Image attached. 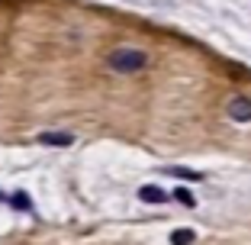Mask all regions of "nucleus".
<instances>
[{"label": "nucleus", "mask_w": 251, "mask_h": 245, "mask_svg": "<svg viewBox=\"0 0 251 245\" xmlns=\"http://www.w3.org/2000/svg\"><path fill=\"white\" fill-rule=\"evenodd\" d=\"M106 65H110V71H119V75H132V71H142V68L148 65V55L139 52V49H116V52H110Z\"/></svg>", "instance_id": "nucleus-1"}, {"label": "nucleus", "mask_w": 251, "mask_h": 245, "mask_svg": "<svg viewBox=\"0 0 251 245\" xmlns=\"http://www.w3.org/2000/svg\"><path fill=\"white\" fill-rule=\"evenodd\" d=\"M229 116L235 123H251V100L248 97H232L229 100Z\"/></svg>", "instance_id": "nucleus-2"}, {"label": "nucleus", "mask_w": 251, "mask_h": 245, "mask_svg": "<svg viewBox=\"0 0 251 245\" xmlns=\"http://www.w3.org/2000/svg\"><path fill=\"white\" fill-rule=\"evenodd\" d=\"M39 142H42V145H61V149H65V145H71V142H74V136L71 133H42V136H39Z\"/></svg>", "instance_id": "nucleus-3"}, {"label": "nucleus", "mask_w": 251, "mask_h": 245, "mask_svg": "<svg viewBox=\"0 0 251 245\" xmlns=\"http://www.w3.org/2000/svg\"><path fill=\"white\" fill-rule=\"evenodd\" d=\"M139 197H142L145 203H164V200H168L161 187H151V184H148V187H142V191H139Z\"/></svg>", "instance_id": "nucleus-4"}, {"label": "nucleus", "mask_w": 251, "mask_h": 245, "mask_svg": "<svg viewBox=\"0 0 251 245\" xmlns=\"http://www.w3.org/2000/svg\"><path fill=\"white\" fill-rule=\"evenodd\" d=\"M168 174H174V178H180V181H203V174H200V171H190V168H171Z\"/></svg>", "instance_id": "nucleus-5"}, {"label": "nucleus", "mask_w": 251, "mask_h": 245, "mask_svg": "<svg viewBox=\"0 0 251 245\" xmlns=\"http://www.w3.org/2000/svg\"><path fill=\"white\" fill-rule=\"evenodd\" d=\"M171 242H174V245H190L193 242V232L190 229H177L174 236H171Z\"/></svg>", "instance_id": "nucleus-6"}, {"label": "nucleus", "mask_w": 251, "mask_h": 245, "mask_svg": "<svg viewBox=\"0 0 251 245\" xmlns=\"http://www.w3.org/2000/svg\"><path fill=\"white\" fill-rule=\"evenodd\" d=\"M174 200H180L184 207H193V203H197V200H193V197H190L187 191H177V193H174Z\"/></svg>", "instance_id": "nucleus-7"}, {"label": "nucleus", "mask_w": 251, "mask_h": 245, "mask_svg": "<svg viewBox=\"0 0 251 245\" xmlns=\"http://www.w3.org/2000/svg\"><path fill=\"white\" fill-rule=\"evenodd\" d=\"M13 207H23V210H29V197H26V193H16V197H13Z\"/></svg>", "instance_id": "nucleus-8"}]
</instances>
